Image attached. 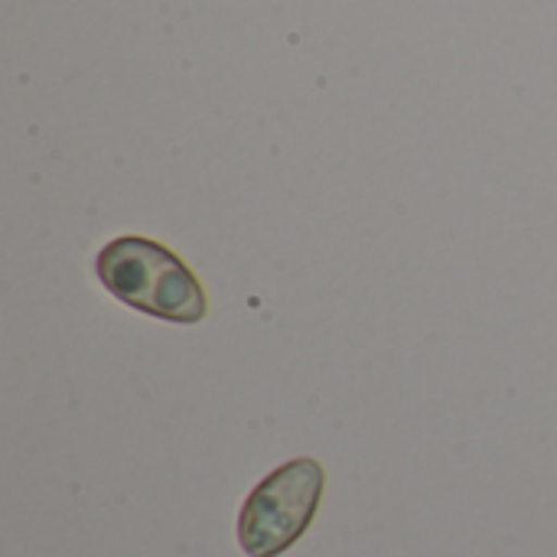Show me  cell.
I'll list each match as a JSON object with an SVG mask.
<instances>
[{
	"label": "cell",
	"instance_id": "6da1fadb",
	"mask_svg": "<svg viewBox=\"0 0 557 557\" xmlns=\"http://www.w3.org/2000/svg\"><path fill=\"white\" fill-rule=\"evenodd\" d=\"M95 274L124 307L166 323H199L209 310L196 274L170 248L140 235L108 242L95 258Z\"/></svg>",
	"mask_w": 557,
	"mask_h": 557
},
{
	"label": "cell",
	"instance_id": "7a4b0ae2",
	"mask_svg": "<svg viewBox=\"0 0 557 557\" xmlns=\"http://www.w3.org/2000/svg\"><path fill=\"white\" fill-rule=\"evenodd\" d=\"M323 496V467L310 457L277 467L248 496L238 516V542L251 557L287 552L313 522Z\"/></svg>",
	"mask_w": 557,
	"mask_h": 557
}]
</instances>
